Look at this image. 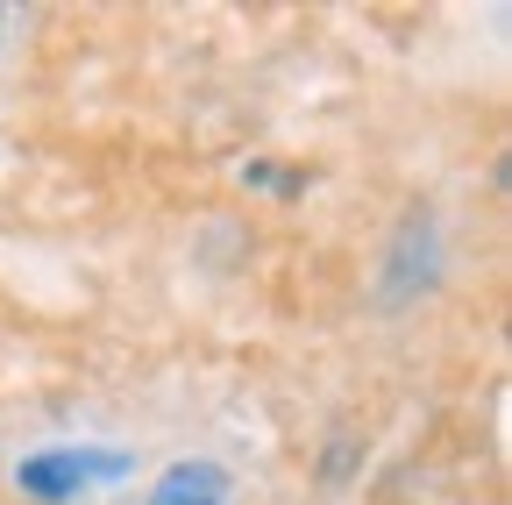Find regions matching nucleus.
<instances>
[{"instance_id": "1", "label": "nucleus", "mask_w": 512, "mask_h": 505, "mask_svg": "<svg viewBox=\"0 0 512 505\" xmlns=\"http://www.w3.org/2000/svg\"><path fill=\"white\" fill-rule=\"evenodd\" d=\"M121 470H128V456H114V449H43L29 463H15V484L43 505H64V498H79L93 484H114Z\"/></svg>"}, {"instance_id": "2", "label": "nucleus", "mask_w": 512, "mask_h": 505, "mask_svg": "<svg viewBox=\"0 0 512 505\" xmlns=\"http://www.w3.org/2000/svg\"><path fill=\"white\" fill-rule=\"evenodd\" d=\"M150 505H228V470L221 463H171L157 477Z\"/></svg>"}, {"instance_id": "3", "label": "nucleus", "mask_w": 512, "mask_h": 505, "mask_svg": "<svg viewBox=\"0 0 512 505\" xmlns=\"http://www.w3.org/2000/svg\"><path fill=\"white\" fill-rule=\"evenodd\" d=\"M0 22H8V15H0Z\"/></svg>"}]
</instances>
